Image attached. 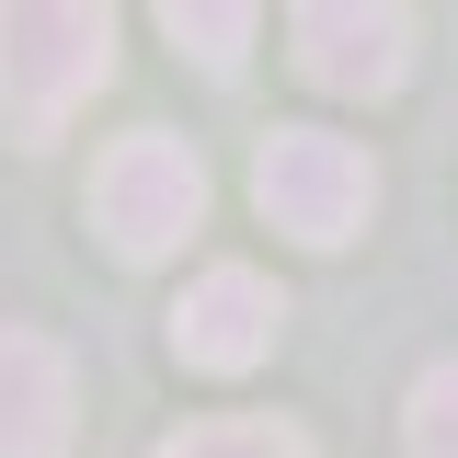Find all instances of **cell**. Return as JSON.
<instances>
[{
  "instance_id": "cell-3",
  "label": "cell",
  "mask_w": 458,
  "mask_h": 458,
  "mask_svg": "<svg viewBox=\"0 0 458 458\" xmlns=\"http://www.w3.org/2000/svg\"><path fill=\"white\" fill-rule=\"evenodd\" d=\"M92 229H104L126 264H161L183 252L195 229H207V161L161 138V126H138V138H114L104 172H92Z\"/></svg>"
},
{
  "instance_id": "cell-7",
  "label": "cell",
  "mask_w": 458,
  "mask_h": 458,
  "mask_svg": "<svg viewBox=\"0 0 458 458\" xmlns=\"http://www.w3.org/2000/svg\"><path fill=\"white\" fill-rule=\"evenodd\" d=\"M252 12L264 0H161V23H172V47L195 57V69H241V47H252Z\"/></svg>"
},
{
  "instance_id": "cell-4",
  "label": "cell",
  "mask_w": 458,
  "mask_h": 458,
  "mask_svg": "<svg viewBox=\"0 0 458 458\" xmlns=\"http://www.w3.org/2000/svg\"><path fill=\"white\" fill-rule=\"evenodd\" d=\"M298 69L344 92V104H378L412 69V0H298Z\"/></svg>"
},
{
  "instance_id": "cell-8",
  "label": "cell",
  "mask_w": 458,
  "mask_h": 458,
  "mask_svg": "<svg viewBox=\"0 0 458 458\" xmlns=\"http://www.w3.org/2000/svg\"><path fill=\"white\" fill-rule=\"evenodd\" d=\"M161 458H310V436H298V424H264V412H229V424L161 436Z\"/></svg>"
},
{
  "instance_id": "cell-6",
  "label": "cell",
  "mask_w": 458,
  "mask_h": 458,
  "mask_svg": "<svg viewBox=\"0 0 458 458\" xmlns=\"http://www.w3.org/2000/svg\"><path fill=\"white\" fill-rule=\"evenodd\" d=\"M81 378L47 333H0V458H69Z\"/></svg>"
},
{
  "instance_id": "cell-5",
  "label": "cell",
  "mask_w": 458,
  "mask_h": 458,
  "mask_svg": "<svg viewBox=\"0 0 458 458\" xmlns=\"http://www.w3.org/2000/svg\"><path fill=\"white\" fill-rule=\"evenodd\" d=\"M276 333H286V298H276V276H252V264H207V276L183 286V310H172V355L207 367V378L264 367Z\"/></svg>"
},
{
  "instance_id": "cell-9",
  "label": "cell",
  "mask_w": 458,
  "mask_h": 458,
  "mask_svg": "<svg viewBox=\"0 0 458 458\" xmlns=\"http://www.w3.org/2000/svg\"><path fill=\"white\" fill-rule=\"evenodd\" d=\"M401 447H412V458H458V355H436V367L412 378V401H401Z\"/></svg>"
},
{
  "instance_id": "cell-2",
  "label": "cell",
  "mask_w": 458,
  "mask_h": 458,
  "mask_svg": "<svg viewBox=\"0 0 458 458\" xmlns=\"http://www.w3.org/2000/svg\"><path fill=\"white\" fill-rule=\"evenodd\" d=\"M252 207L286 229V241H310V252H344L355 229L378 218V161L333 138V126H276L264 149H252Z\"/></svg>"
},
{
  "instance_id": "cell-1",
  "label": "cell",
  "mask_w": 458,
  "mask_h": 458,
  "mask_svg": "<svg viewBox=\"0 0 458 458\" xmlns=\"http://www.w3.org/2000/svg\"><path fill=\"white\" fill-rule=\"evenodd\" d=\"M114 81V0H0V126L47 149Z\"/></svg>"
}]
</instances>
